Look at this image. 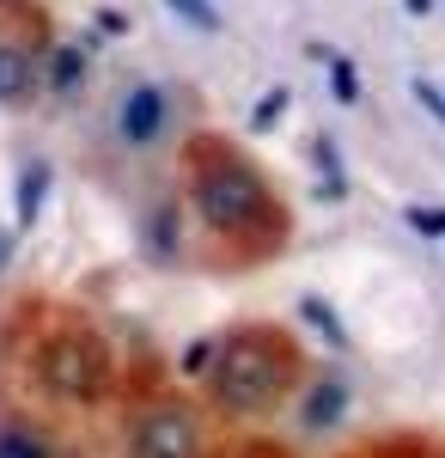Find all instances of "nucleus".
Masks as SVG:
<instances>
[{
	"label": "nucleus",
	"mask_w": 445,
	"mask_h": 458,
	"mask_svg": "<svg viewBox=\"0 0 445 458\" xmlns=\"http://www.w3.org/2000/svg\"><path fill=\"white\" fill-rule=\"evenodd\" d=\"M293 360L299 354L281 349L269 330H250L239 343H226V360L214 373V403L226 416H263L274 397L293 386Z\"/></svg>",
	"instance_id": "1"
},
{
	"label": "nucleus",
	"mask_w": 445,
	"mask_h": 458,
	"mask_svg": "<svg viewBox=\"0 0 445 458\" xmlns=\"http://www.w3.org/2000/svg\"><path fill=\"white\" fill-rule=\"evenodd\" d=\"M104 373H110L104 343H98V336H86V330H62V336L49 343V354H43V386L55 391V397H68V403L98 397Z\"/></svg>",
	"instance_id": "2"
},
{
	"label": "nucleus",
	"mask_w": 445,
	"mask_h": 458,
	"mask_svg": "<svg viewBox=\"0 0 445 458\" xmlns=\"http://www.w3.org/2000/svg\"><path fill=\"white\" fill-rule=\"evenodd\" d=\"M202 214L207 226H250L256 214H269V190L250 172V159H226L202 172Z\"/></svg>",
	"instance_id": "3"
},
{
	"label": "nucleus",
	"mask_w": 445,
	"mask_h": 458,
	"mask_svg": "<svg viewBox=\"0 0 445 458\" xmlns=\"http://www.w3.org/2000/svg\"><path fill=\"white\" fill-rule=\"evenodd\" d=\"M129 458H202L196 416L177 410V403H153V410H140L135 428H129Z\"/></svg>",
	"instance_id": "4"
},
{
	"label": "nucleus",
	"mask_w": 445,
	"mask_h": 458,
	"mask_svg": "<svg viewBox=\"0 0 445 458\" xmlns=\"http://www.w3.org/2000/svg\"><path fill=\"white\" fill-rule=\"evenodd\" d=\"M165 129H172V92H165L159 80L129 86L122 105H116V135H122L129 147H153Z\"/></svg>",
	"instance_id": "5"
},
{
	"label": "nucleus",
	"mask_w": 445,
	"mask_h": 458,
	"mask_svg": "<svg viewBox=\"0 0 445 458\" xmlns=\"http://www.w3.org/2000/svg\"><path fill=\"white\" fill-rule=\"evenodd\" d=\"M43 80V62L19 43H0V105H25Z\"/></svg>",
	"instance_id": "6"
},
{
	"label": "nucleus",
	"mask_w": 445,
	"mask_h": 458,
	"mask_svg": "<svg viewBox=\"0 0 445 458\" xmlns=\"http://www.w3.org/2000/svg\"><path fill=\"white\" fill-rule=\"evenodd\" d=\"M49 190H55V172H49L43 159H31V165L19 172V208H13V226H19V233H31L37 220H43V202H49Z\"/></svg>",
	"instance_id": "7"
},
{
	"label": "nucleus",
	"mask_w": 445,
	"mask_h": 458,
	"mask_svg": "<svg viewBox=\"0 0 445 458\" xmlns=\"http://www.w3.org/2000/svg\"><path fill=\"white\" fill-rule=\"evenodd\" d=\"M86 68H92V62H86L80 43H55V49L43 55V86H49V92H73V86H86Z\"/></svg>",
	"instance_id": "8"
},
{
	"label": "nucleus",
	"mask_w": 445,
	"mask_h": 458,
	"mask_svg": "<svg viewBox=\"0 0 445 458\" xmlns=\"http://www.w3.org/2000/svg\"><path fill=\"white\" fill-rule=\"evenodd\" d=\"M348 416V386H336V379H317L306 397V428H336Z\"/></svg>",
	"instance_id": "9"
},
{
	"label": "nucleus",
	"mask_w": 445,
	"mask_h": 458,
	"mask_svg": "<svg viewBox=\"0 0 445 458\" xmlns=\"http://www.w3.org/2000/svg\"><path fill=\"white\" fill-rule=\"evenodd\" d=\"M0 458H55V446L31 422H0Z\"/></svg>",
	"instance_id": "10"
},
{
	"label": "nucleus",
	"mask_w": 445,
	"mask_h": 458,
	"mask_svg": "<svg viewBox=\"0 0 445 458\" xmlns=\"http://www.w3.org/2000/svg\"><path fill=\"white\" fill-rule=\"evenodd\" d=\"M299 318H306L311 330H323V336H330L336 349H348V330H342V318L330 312V300H317V293H306V300H299Z\"/></svg>",
	"instance_id": "11"
},
{
	"label": "nucleus",
	"mask_w": 445,
	"mask_h": 458,
	"mask_svg": "<svg viewBox=\"0 0 445 458\" xmlns=\"http://www.w3.org/2000/svg\"><path fill=\"white\" fill-rule=\"evenodd\" d=\"M317 55H323V49H317ZM323 73H330V92H336L342 105H360V73H354L348 55H323Z\"/></svg>",
	"instance_id": "12"
},
{
	"label": "nucleus",
	"mask_w": 445,
	"mask_h": 458,
	"mask_svg": "<svg viewBox=\"0 0 445 458\" xmlns=\"http://www.w3.org/2000/svg\"><path fill=\"white\" fill-rule=\"evenodd\" d=\"M287 105H293V92H287V86H269V92L256 98V110H250V135H269Z\"/></svg>",
	"instance_id": "13"
},
{
	"label": "nucleus",
	"mask_w": 445,
	"mask_h": 458,
	"mask_svg": "<svg viewBox=\"0 0 445 458\" xmlns=\"http://www.w3.org/2000/svg\"><path fill=\"white\" fill-rule=\"evenodd\" d=\"M214 354H220V336H202L196 349L177 354V373H183V379H207V373H214Z\"/></svg>",
	"instance_id": "14"
},
{
	"label": "nucleus",
	"mask_w": 445,
	"mask_h": 458,
	"mask_svg": "<svg viewBox=\"0 0 445 458\" xmlns=\"http://www.w3.org/2000/svg\"><path fill=\"white\" fill-rule=\"evenodd\" d=\"M165 6H172L177 19H183V25H196V31H220V6H214V0H165Z\"/></svg>",
	"instance_id": "15"
},
{
	"label": "nucleus",
	"mask_w": 445,
	"mask_h": 458,
	"mask_svg": "<svg viewBox=\"0 0 445 458\" xmlns=\"http://www.w3.org/2000/svg\"><path fill=\"white\" fill-rule=\"evenodd\" d=\"M409 92H415V105H421V110H427V116H433V123L445 129V92H440V86H433L427 73H415V80H409Z\"/></svg>",
	"instance_id": "16"
},
{
	"label": "nucleus",
	"mask_w": 445,
	"mask_h": 458,
	"mask_svg": "<svg viewBox=\"0 0 445 458\" xmlns=\"http://www.w3.org/2000/svg\"><path fill=\"white\" fill-rule=\"evenodd\" d=\"M403 220H409L415 233H427V239H445V208H427V202H409V208H403Z\"/></svg>",
	"instance_id": "17"
},
{
	"label": "nucleus",
	"mask_w": 445,
	"mask_h": 458,
	"mask_svg": "<svg viewBox=\"0 0 445 458\" xmlns=\"http://www.w3.org/2000/svg\"><path fill=\"white\" fill-rule=\"evenodd\" d=\"M92 19H98V31H104V37H122V31H129V19H122L116 6H98Z\"/></svg>",
	"instance_id": "18"
},
{
	"label": "nucleus",
	"mask_w": 445,
	"mask_h": 458,
	"mask_svg": "<svg viewBox=\"0 0 445 458\" xmlns=\"http://www.w3.org/2000/svg\"><path fill=\"white\" fill-rule=\"evenodd\" d=\"M13 250H19V226H0V276L13 269Z\"/></svg>",
	"instance_id": "19"
},
{
	"label": "nucleus",
	"mask_w": 445,
	"mask_h": 458,
	"mask_svg": "<svg viewBox=\"0 0 445 458\" xmlns=\"http://www.w3.org/2000/svg\"><path fill=\"white\" fill-rule=\"evenodd\" d=\"M403 6H409L415 19H427V13H433V0H403Z\"/></svg>",
	"instance_id": "20"
}]
</instances>
